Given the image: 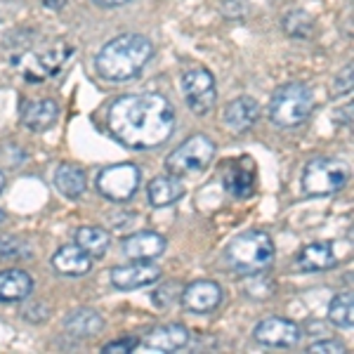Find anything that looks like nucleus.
<instances>
[{
    "mask_svg": "<svg viewBox=\"0 0 354 354\" xmlns=\"http://www.w3.org/2000/svg\"><path fill=\"white\" fill-rule=\"evenodd\" d=\"M175 109L163 95L140 93L118 97L109 106L111 135L130 149H156L175 133Z\"/></svg>",
    "mask_w": 354,
    "mask_h": 354,
    "instance_id": "obj_1",
    "label": "nucleus"
},
{
    "mask_svg": "<svg viewBox=\"0 0 354 354\" xmlns=\"http://www.w3.org/2000/svg\"><path fill=\"white\" fill-rule=\"evenodd\" d=\"M258 118H260V104L253 97H236V100L230 102V104L225 106V111H222V121H225L227 128L236 135L253 128Z\"/></svg>",
    "mask_w": 354,
    "mask_h": 354,
    "instance_id": "obj_13",
    "label": "nucleus"
},
{
    "mask_svg": "<svg viewBox=\"0 0 354 354\" xmlns=\"http://www.w3.org/2000/svg\"><path fill=\"white\" fill-rule=\"evenodd\" d=\"M328 319L338 328H352L354 324V298L352 293H340L330 300L328 305Z\"/></svg>",
    "mask_w": 354,
    "mask_h": 354,
    "instance_id": "obj_24",
    "label": "nucleus"
},
{
    "mask_svg": "<svg viewBox=\"0 0 354 354\" xmlns=\"http://www.w3.org/2000/svg\"><path fill=\"white\" fill-rule=\"evenodd\" d=\"M173 288H177V283H165L163 288H158L156 293H153V302H156L158 307H165V305H170V302H173L177 295H168L170 290Z\"/></svg>",
    "mask_w": 354,
    "mask_h": 354,
    "instance_id": "obj_32",
    "label": "nucleus"
},
{
    "mask_svg": "<svg viewBox=\"0 0 354 354\" xmlns=\"http://www.w3.org/2000/svg\"><path fill=\"white\" fill-rule=\"evenodd\" d=\"M350 90H352V66H347L333 85V97H340V95L350 93Z\"/></svg>",
    "mask_w": 354,
    "mask_h": 354,
    "instance_id": "obj_31",
    "label": "nucleus"
},
{
    "mask_svg": "<svg viewBox=\"0 0 354 354\" xmlns=\"http://www.w3.org/2000/svg\"><path fill=\"white\" fill-rule=\"evenodd\" d=\"M142 182V170L135 163H116L106 165L97 173L95 187L100 196L109 198L113 203H125L135 196Z\"/></svg>",
    "mask_w": 354,
    "mask_h": 354,
    "instance_id": "obj_7",
    "label": "nucleus"
},
{
    "mask_svg": "<svg viewBox=\"0 0 354 354\" xmlns=\"http://www.w3.org/2000/svg\"><path fill=\"white\" fill-rule=\"evenodd\" d=\"M5 220V213H3V210H0V222H3Z\"/></svg>",
    "mask_w": 354,
    "mask_h": 354,
    "instance_id": "obj_36",
    "label": "nucleus"
},
{
    "mask_svg": "<svg viewBox=\"0 0 354 354\" xmlns=\"http://www.w3.org/2000/svg\"><path fill=\"white\" fill-rule=\"evenodd\" d=\"M165 250V239L156 232H137L123 241V253L130 260H153Z\"/></svg>",
    "mask_w": 354,
    "mask_h": 354,
    "instance_id": "obj_17",
    "label": "nucleus"
},
{
    "mask_svg": "<svg viewBox=\"0 0 354 354\" xmlns=\"http://www.w3.org/2000/svg\"><path fill=\"white\" fill-rule=\"evenodd\" d=\"M76 243L81 245L90 258H102V255H106V250H109L111 236H109V232L102 230V227H81V230L76 232Z\"/></svg>",
    "mask_w": 354,
    "mask_h": 354,
    "instance_id": "obj_23",
    "label": "nucleus"
},
{
    "mask_svg": "<svg viewBox=\"0 0 354 354\" xmlns=\"http://www.w3.org/2000/svg\"><path fill=\"white\" fill-rule=\"evenodd\" d=\"M43 5L50 10H62L66 5V0H43Z\"/></svg>",
    "mask_w": 354,
    "mask_h": 354,
    "instance_id": "obj_34",
    "label": "nucleus"
},
{
    "mask_svg": "<svg viewBox=\"0 0 354 354\" xmlns=\"http://www.w3.org/2000/svg\"><path fill=\"white\" fill-rule=\"evenodd\" d=\"M33 279L21 270L0 272V302H21L31 295Z\"/></svg>",
    "mask_w": 354,
    "mask_h": 354,
    "instance_id": "obj_19",
    "label": "nucleus"
},
{
    "mask_svg": "<svg viewBox=\"0 0 354 354\" xmlns=\"http://www.w3.org/2000/svg\"><path fill=\"white\" fill-rule=\"evenodd\" d=\"M283 31L293 38H312L314 36V19L305 10H293L283 17Z\"/></svg>",
    "mask_w": 354,
    "mask_h": 354,
    "instance_id": "obj_25",
    "label": "nucleus"
},
{
    "mask_svg": "<svg viewBox=\"0 0 354 354\" xmlns=\"http://www.w3.org/2000/svg\"><path fill=\"white\" fill-rule=\"evenodd\" d=\"M182 95H185L187 106L196 113V116H205L218 102V88H215V76L208 68L192 66L182 73Z\"/></svg>",
    "mask_w": 354,
    "mask_h": 354,
    "instance_id": "obj_8",
    "label": "nucleus"
},
{
    "mask_svg": "<svg viewBox=\"0 0 354 354\" xmlns=\"http://www.w3.org/2000/svg\"><path fill=\"white\" fill-rule=\"evenodd\" d=\"M180 300H182V307H185L187 312L210 314V312H215L220 307L222 288H220V283L201 279V281H194L185 290H182Z\"/></svg>",
    "mask_w": 354,
    "mask_h": 354,
    "instance_id": "obj_11",
    "label": "nucleus"
},
{
    "mask_svg": "<svg viewBox=\"0 0 354 354\" xmlns=\"http://www.w3.org/2000/svg\"><path fill=\"white\" fill-rule=\"evenodd\" d=\"M147 194H149V203L153 208H168L185 196V185L175 175H161L149 182Z\"/></svg>",
    "mask_w": 354,
    "mask_h": 354,
    "instance_id": "obj_18",
    "label": "nucleus"
},
{
    "mask_svg": "<svg viewBox=\"0 0 354 354\" xmlns=\"http://www.w3.org/2000/svg\"><path fill=\"white\" fill-rule=\"evenodd\" d=\"M3 187H5V177H3V173H0V192H3Z\"/></svg>",
    "mask_w": 354,
    "mask_h": 354,
    "instance_id": "obj_35",
    "label": "nucleus"
},
{
    "mask_svg": "<svg viewBox=\"0 0 354 354\" xmlns=\"http://www.w3.org/2000/svg\"><path fill=\"white\" fill-rule=\"evenodd\" d=\"M21 123L26 125L28 130H33V133H45V130H50L57 121V116H59V106H57V102L53 100H26L24 104H21Z\"/></svg>",
    "mask_w": 354,
    "mask_h": 354,
    "instance_id": "obj_14",
    "label": "nucleus"
},
{
    "mask_svg": "<svg viewBox=\"0 0 354 354\" xmlns=\"http://www.w3.org/2000/svg\"><path fill=\"white\" fill-rule=\"evenodd\" d=\"M53 265H55V270L59 274H64V277H83V274H88L93 270V258H90L78 243H68V245H62L55 253Z\"/></svg>",
    "mask_w": 354,
    "mask_h": 354,
    "instance_id": "obj_16",
    "label": "nucleus"
},
{
    "mask_svg": "<svg viewBox=\"0 0 354 354\" xmlns=\"http://www.w3.org/2000/svg\"><path fill=\"white\" fill-rule=\"evenodd\" d=\"M243 293H248V298H260V300L262 298H272L274 283L262 272L245 274V279H243Z\"/></svg>",
    "mask_w": 354,
    "mask_h": 354,
    "instance_id": "obj_26",
    "label": "nucleus"
},
{
    "mask_svg": "<svg viewBox=\"0 0 354 354\" xmlns=\"http://www.w3.org/2000/svg\"><path fill=\"white\" fill-rule=\"evenodd\" d=\"M314 93L305 83H288L274 90L270 100V118L279 128H298L312 116Z\"/></svg>",
    "mask_w": 354,
    "mask_h": 354,
    "instance_id": "obj_4",
    "label": "nucleus"
},
{
    "mask_svg": "<svg viewBox=\"0 0 354 354\" xmlns=\"http://www.w3.org/2000/svg\"><path fill=\"white\" fill-rule=\"evenodd\" d=\"M215 158V142L208 135H194L182 142L177 149L165 158L168 173L175 177L196 175L208 168Z\"/></svg>",
    "mask_w": 354,
    "mask_h": 354,
    "instance_id": "obj_6",
    "label": "nucleus"
},
{
    "mask_svg": "<svg viewBox=\"0 0 354 354\" xmlns=\"http://www.w3.org/2000/svg\"><path fill=\"white\" fill-rule=\"evenodd\" d=\"M350 180V170L338 158H314L302 173V192L307 196H326L340 192Z\"/></svg>",
    "mask_w": 354,
    "mask_h": 354,
    "instance_id": "obj_5",
    "label": "nucleus"
},
{
    "mask_svg": "<svg viewBox=\"0 0 354 354\" xmlns=\"http://www.w3.org/2000/svg\"><path fill=\"white\" fill-rule=\"evenodd\" d=\"M31 255L26 241L17 236H0V260H21Z\"/></svg>",
    "mask_w": 354,
    "mask_h": 354,
    "instance_id": "obj_27",
    "label": "nucleus"
},
{
    "mask_svg": "<svg viewBox=\"0 0 354 354\" xmlns=\"http://www.w3.org/2000/svg\"><path fill=\"white\" fill-rule=\"evenodd\" d=\"M64 326L66 333L73 335V338H93V335H97L104 328V319L95 310H76L68 314Z\"/></svg>",
    "mask_w": 354,
    "mask_h": 354,
    "instance_id": "obj_22",
    "label": "nucleus"
},
{
    "mask_svg": "<svg viewBox=\"0 0 354 354\" xmlns=\"http://www.w3.org/2000/svg\"><path fill=\"white\" fill-rule=\"evenodd\" d=\"M222 182L225 189L236 198H248L255 192V165L250 158H239V161H227L222 170Z\"/></svg>",
    "mask_w": 354,
    "mask_h": 354,
    "instance_id": "obj_12",
    "label": "nucleus"
},
{
    "mask_svg": "<svg viewBox=\"0 0 354 354\" xmlns=\"http://www.w3.org/2000/svg\"><path fill=\"white\" fill-rule=\"evenodd\" d=\"M140 347V340L137 338H121V340H113V342H106L104 345V354H125V352H133V350H137Z\"/></svg>",
    "mask_w": 354,
    "mask_h": 354,
    "instance_id": "obj_29",
    "label": "nucleus"
},
{
    "mask_svg": "<svg viewBox=\"0 0 354 354\" xmlns=\"http://www.w3.org/2000/svg\"><path fill=\"white\" fill-rule=\"evenodd\" d=\"M335 267V255L330 243H310L300 250L298 270L302 272H324Z\"/></svg>",
    "mask_w": 354,
    "mask_h": 354,
    "instance_id": "obj_21",
    "label": "nucleus"
},
{
    "mask_svg": "<svg viewBox=\"0 0 354 354\" xmlns=\"http://www.w3.org/2000/svg\"><path fill=\"white\" fill-rule=\"evenodd\" d=\"M192 340L189 328L182 324H168V326L153 328L145 340V347H149L153 352H175L187 347Z\"/></svg>",
    "mask_w": 354,
    "mask_h": 354,
    "instance_id": "obj_15",
    "label": "nucleus"
},
{
    "mask_svg": "<svg viewBox=\"0 0 354 354\" xmlns=\"http://www.w3.org/2000/svg\"><path fill=\"white\" fill-rule=\"evenodd\" d=\"M310 352L312 354H345L347 352V347L342 345V342L338 340H319V342H314V345L310 347Z\"/></svg>",
    "mask_w": 354,
    "mask_h": 354,
    "instance_id": "obj_30",
    "label": "nucleus"
},
{
    "mask_svg": "<svg viewBox=\"0 0 354 354\" xmlns=\"http://www.w3.org/2000/svg\"><path fill=\"white\" fill-rule=\"evenodd\" d=\"M153 57V45L142 33H121L111 38L95 57V68L104 81L123 83L140 76Z\"/></svg>",
    "mask_w": 354,
    "mask_h": 354,
    "instance_id": "obj_2",
    "label": "nucleus"
},
{
    "mask_svg": "<svg viewBox=\"0 0 354 354\" xmlns=\"http://www.w3.org/2000/svg\"><path fill=\"white\" fill-rule=\"evenodd\" d=\"M95 5H100V8H121V5L130 3V0H93Z\"/></svg>",
    "mask_w": 354,
    "mask_h": 354,
    "instance_id": "obj_33",
    "label": "nucleus"
},
{
    "mask_svg": "<svg viewBox=\"0 0 354 354\" xmlns=\"http://www.w3.org/2000/svg\"><path fill=\"white\" fill-rule=\"evenodd\" d=\"M24 161H26V151L17 142H3L0 145V163H5L8 168H19Z\"/></svg>",
    "mask_w": 354,
    "mask_h": 354,
    "instance_id": "obj_28",
    "label": "nucleus"
},
{
    "mask_svg": "<svg viewBox=\"0 0 354 354\" xmlns=\"http://www.w3.org/2000/svg\"><path fill=\"white\" fill-rule=\"evenodd\" d=\"M253 338L260 342V345L267 347H295L302 338V330L295 322L283 317H270L262 319V322L255 326Z\"/></svg>",
    "mask_w": 354,
    "mask_h": 354,
    "instance_id": "obj_9",
    "label": "nucleus"
},
{
    "mask_svg": "<svg viewBox=\"0 0 354 354\" xmlns=\"http://www.w3.org/2000/svg\"><path fill=\"white\" fill-rule=\"evenodd\" d=\"M225 258L232 265V270H236L239 274L265 272V270H270L274 262V241L270 234L260 232V230L239 234V236L227 245Z\"/></svg>",
    "mask_w": 354,
    "mask_h": 354,
    "instance_id": "obj_3",
    "label": "nucleus"
},
{
    "mask_svg": "<svg viewBox=\"0 0 354 354\" xmlns=\"http://www.w3.org/2000/svg\"><path fill=\"white\" fill-rule=\"evenodd\" d=\"M161 279V270L151 260H133V265L113 267L111 270V283L118 290H135L151 286Z\"/></svg>",
    "mask_w": 354,
    "mask_h": 354,
    "instance_id": "obj_10",
    "label": "nucleus"
},
{
    "mask_svg": "<svg viewBox=\"0 0 354 354\" xmlns=\"http://www.w3.org/2000/svg\"><path fill=\"white\" fill-rule=\"evenodd\" d=\"M55 187L62 196L66 198H81L88 189V180H85V170L76 163H62L55 170Z\"/></svg>",
    "mask_w": 354,
    "mask_h": 354,
    "instance_id": "obj_20",
    "label": "nucleus"
}]
</instances>
